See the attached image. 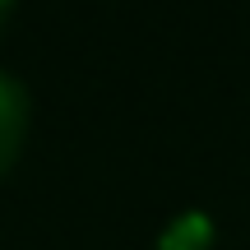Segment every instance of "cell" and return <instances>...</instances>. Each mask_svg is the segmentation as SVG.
Segmentation results:
<instances>
[{
    "label": "cell",
    "instance_id": "cell-2",
    "mask_svg": "<svg viewBox=\"0 0 250 250\" xmlns=\"http://www.w3.org/2000/svg\"><path fill=\"white\" fill-rule=\"evenodd\" d=\"M204 246H208V218L186 213L171 232H162V246L158 250H204Z\"/></svg>",
    "mask_w": 250,
    "mask_h": 250
},
{
    "label": "cell",
    "instance_id": "cell-3",
    "mask_svg": "<svg viewBox=\"0 0 250 250\" xmlns=\"http://www.w3.org/2000/svg\"><path fill=\"white\" fill-rule=\"evenodd\" d=\"M9 14H14V0H0V33H5V23H9Z\"/></svg>",
    "mask_w": 250,
    "mask_h": 250
},
{
    "label": "cell",
    "instance_id": "cell-1",
    "mask_svg": "<svg viewBox=\"0 0 250 250\" xmlns=\"http://www.w3.org/2000/svg\"><path fill=\"white\" fill-rule=\"evenodd\" d=\"M28 116H33V102H28L23 79H14L9 70H0V176L14 167L19 148H23Z\"/></svg>",
    "mask_w": 250,
    "mask_h": 250
}]
</instances>
